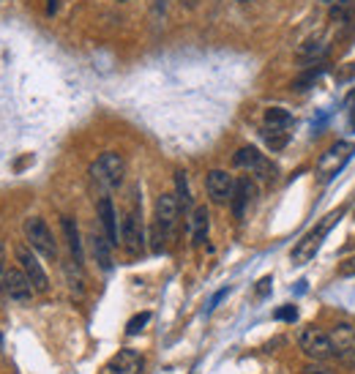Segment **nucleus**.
<instances>
[{
    "instance_id": "1",
    "label": "nucleus",
    "mask_w": 355,
    "mask_h": 374,
    "mask_svg": "<svg viewBox=\"0 0 355 374\" xmlns=\"http://www.w3.org/2000/svg\"><path fill=\"white\" fill-rule=\"evenodd\" d=\"M123 175H126V161H123L121 153H112V150L102 153V156L91 164V180H93L102 192L118 189L121 180H123Z\"/></svg>"
},
{
    "instance_id": "2",
    "label": "nucleus",
    "mask_w": 355,
    "mask_h": 374,
    "mask_svg": "<svg viewBox=\"0 0 355 374\" xmlns=\"http://www.w3.org/2000/svg\"><path fill=\"white\" fill-rule=\"evenodd\" d=\"M25 238H27V243L39 251V254H44V257H50V260L58 257L55 238H52L50 227H47V222H44L41 216H30V219H25Z\"/></svg>"
},
{
    "instance_id": "3",
    "label": "nucleus",
    "mask_w": 355,
    "mask_h": 374,
    "mask_svg": "<svg viewBox=\"0 0 355 374\" xmlns=\"http://www.w3.org/2000/svg\"><path fill=\"white\" fill-rule=\"evenodd\" d=\"M235 167H243V170H249L252 175L257 178H262V180H271L274 175H276V164L274 161H268L262 153L252 145H246V148H241L235 153Z\"/></svg>"
},
{
    "instance_id": "4",
    "label": "nucleus",
    "mask_w": 355,
    "mask_h": 374,
    "mask_svg": "<svg viewBox=\"0 0 355 374\" xmlns=\"http://www.w3.org/2000/svg\"><path fill=\"white\" fill-rule=\"evenodd\" d=\"M17 262H20V268L27 274V279L33 281V290L36 293H47L50 290V276L41 268L39 257L33 254V246H17Z\"/></svg>"
},
{
    "instance_id": "5",
    "label": "nucleus",
    "mask_w": 355,
    "mask_h": 374,
    "mask_svg": "<svg viewBox=\"0 0 355 374\" xmlns=\"http://www.w3.org/2000/svg\"><path fill=\"white\" fill-rule=\"evenodd\" d=\"M301 349H304L306 358L312 361H328L333 355V347H330V333L320 330V328H306L301 333Z\"/></svg>"
},
{
    "instance_id": "6",
    "label": "nucleus",
    "mask_w": 355,
    "mask_h": 374,
    "mask_svg": "<svg viewBox=\"0 0 355 374\" xmlns=\"http://www.w3.org/2000/svg\"><path fill=\"white\" fill-rule=\"evenodd\" d=\"M330 347H333V355L344 366H355V330L350 325L344 323L333 325V330H330Z\"/></svg>"
},
{
    "instance_id": "7",
    "label": "nucleus",
    "mask_w": 355,
    "mask_h": 374,
    "mask_svg": "<svg viewBox=\"0 0 355 374\" xmlns=\"http://www.w3.org/2000/svg\"><path fill=\"white\" fill-rule=\"evenodd\" d=\"M121 243L126 246L131 254L142 251L145 246V229H142V213L137 208H131L123 219V227H121Z\"/></svg>"
},
{
    "instance_id": "8",
    "label": "nucleus",
    "mask_w": 355,
    "mask_h": 374,
    "mask_svg": "<svg viewBox=\"0 0 355 374\" xmlns=\"http://www.w3.org/2000/svg\"><path fill=\"white\" fill-rule=\"evenodd\" d=\"M205 189H208V197L216 202V205H225L232 197V189H235V180L229 178L225 170H210L205 178Z\"/></svg>"
},
{
    "instance_id": "9",
    "label": "nucleus",
    "mask_w": 355,
    "mask_h": 374,
    "mask_svg": "<svg viewBox=\"0 0 355 374\" xmlns=\"http://www.w3.org/2000/svg\"><path fill=\"white\" fill-rule=\"evenodd\" d=\"M178 216H180V202L175 194H161L156 200V225L161 227L167 235H173V229L178 225Z\"/></svg>"
},
{
    "instance_id": "10",
    "label": "nucleus",
    "mask_w": 355,
    "mask_h": 374,
    "mask_svg": "<svg viewBox=\"0 0 355 374\" xmlns=\"http://www.w3.org/2000/svg\"><path fill=\"white\" fill-rule=\"evenodd\" d=\"M254 197H257V186H254L252 178H238L235 180V189H232V197H229L235 219H243L246 216V208L254 202Z\"/></svg>"
},
{
    "instance_id": "11",
    "label": "nucleus",
    "mask_w": 355,
    "mask_h": 374,
    "mask_svg": "<svg viewBox=\"0 0 355 374\" xmlns=\"http://www.w3.org/2000/svg\"><path fill=\"white\" fill-rule=\"evenodd\" d=\"M6 293H8V298L20 300V303H25V300L33 298V281L27 279V274L22 268H11V271H6Z\"/></svg>"
},
{
    "instance_id": "12",
    "label": "nucleus",
    "mask_w": 355,
    "mask_h": 374,
    "mask_svg": "<svg viewBox=\"0 0 355 374\" xmlns=\"http://www.w3.org/2000/svg\"><path fill=\"white\" fill-rule=\"evenodd\" d=\"M99 222H102V229L104 235H107V241L112 243V246H118L121 243V229H118V213H115V205L112 200L102 194V200H99Z\"/></svg>"
},
{
    "instance_id": "13",
    "label": "nucleus",
    "mask_w": 355,
    "mask_h": 374,
    "mask_svg": "<svg viewBox=\"0 0 355 374\" xmlns=\"http://www.w3.org/2000/svg\"><path fill=\"white\" fill-rule=\"evenodd\" d=\"M109 374H142V355L137 349H121L109 361Z\"/></svg>"
},
{
    "instance_id": "14",
    "label": "nucleus",
    "mask_w": 355,
    "mask_h": 374,
    "mask_svg": "<svg viewBox=\"0 0 355 374\" xmlns=\"http://www.w3.org/2000/svg\"><path fill=\"white\" fill-rule=\"evenodd\" d=\"M333 219H336V216H330L328 225H326V227H317L314 232H309L304 241L298 243V249L293 251V260H295V262H306V260H309V257H312V254L317 251V246L323 243V235H326V232L330 229V225H333Z\"/></svg>"
},
{
    "instance_id": "15",
    "label": "nucleus",
    "mask_w": 355,
    "mask_h": 374,
    "mask_svg": "<svg viewBox=\"0 0 355 374\" xmlns=\"http://www.w3.org/2000/svg\"><path fill=\"white\" fill-rule=\"evenodd\" d=\"M189 229H192V243H194V246H203L205 241H208L210 213H208L205 205H200V208L192 211V216H189Z\"/></svg>"
},
{
    "instance_id": "16",
    "label": "nucleus",
    "mask_w": 355,
    "mask_h": 374,
    "mask_svg": "<svg viewBox=\"0 0 355 374\" xmlns=\"http://www.w3.org/2000/svg\"><path fill=\"white\" fill-rule=\"evenodd\" d=\"M63 235H66V243H69V251H72V257H74V265L76 268H82V260H85V254H82V238H79V229H76V222L72 216H63Z\"/></svg>"
},
{
    "instance_id": "17",
    "label": "nucleus",
    "mask_w": 355,
    "mask_h": 374,
    "mask_svg": "<svg viewBox=\"0 0 355 374\" xmlns=\"http://www.w3.org/2000/svg\"><path fill=\"white\" fill-rule=\"evenodd\" d=\"M91 249H93V257H96V262H99V268L104 271H109L112 268V243L107 241V235L102 232H93L91 235Z\"/></svg>"
},
{
    "instance_id": "18",
    "label": "nucleus",
    "mask_w": 355,
    "mask_h": 374,
    "mask_svg": "<svg viewBox=\"0 0 355 374\" xmlns=\"http://www.w3.org/2000/svg\"><path fill=\"white\" fill-rule=\"evenodd\" d=\"M293 126V115L287 112V109H281V107H271V109H265V128H290Z\"/></svg>"
},
{
    "instance_id": "19",
    "label": "nucleus",
    "mask_w": 355,
    "mask_h": 374,
    "mask_svg": "<svg viewBox=\"0 0 355 374\" xmlns=\"http://www.w3.org/2000/svg\"><path fill=\"white\" fill-rule=\"evenodd\" d=\"M175 197L180 202V211L189 213V208H192V189H189V178H186L183 170L175 173Z\"/></svg>"
},
{
    "instance_id": "20",
    "label": "nucleus",
    "mask_w": 355,
    "mask_h": 374,
    "mask_svg": "<svg viewBox=\"0 0 355 374\" xmlns=\"http://www.w3.org/2000/svg\"><path fill=\"white\" fill-rule=\"evenodd\" d=\"M323 72H326V66H317V69L306 72V74H301L295 82H293V88H295V91H309V88L314 85V79H317V76H323Z\"/></svg>"
},
{
    "instance_id": "21",
    "label": "nucleus",
    "mask_w": 355,
    "mask_h": 374,
    "mask_svg": "<svg viewBox=\"0 0 355 374\" xmlns=\"http://www.w3.org/2000/svg\"><path fill=\"white\" fill-rule=\"evenodd\" d=\"M151 323V312H142V314H134L131 320H128V325H126V333L128 336H137L145 325Z\"/></svg>"
},
{
    "instance_id": "22",
    "label": "nucleus",
    "mask_w": 355,
    "mask_h": 374,
    "mask_svg": "<svg viewBox=\"0 0 355 374\" xmlns=\"http://www.w3.org/2000/svg\"><path fill=\"white\" fill-rule=\"evenodd\" d=\"M265 140H268L271 150H281L287 145V134L279 131V128H265Z\"/></svg>"
},
{
    "instance_id": "23",
    "label": "nucleus",
    "mask_w": 355,
    "mask_h": 374,
    "mask_svg": "<svg viewBox=\"0 0 355 374\" xmlns=\"http://www.w3.org/2000/svg\"><path fill=\"white\" fill-rule=\"evenodd\" d=\"M276 320H287V323H293V320H298V309L295 306H284V309H276V314H274Z\"/></svg>"
},
{
    "instance_id": "24",
    "label": "nucleus",
    "mask_w": 355,
    "mask_h": 374,
    "mask_svg": "<svg viewBox=\"0 0 355 374\" xmlns=\"http://www.w3.org/2000/svg\"><path fill=\"white\" fill-rule=\"evenodd\" d=\"M306 374H330V369L328 366H323V361H314V363L306 366Z\"/></svg>"
},
{
    "instance_id": "25",
    "label": "nucleus",
    "mask_w": 355,
    "mask_h": 374,
    "mask_svg": "<svg viewBox=\"0 0 355 374\" xmlns=\"http://www.w3.org/2000/svg\"><path fill=\"white\" fill-rule=\"evenodd\" d=\"M339 274H342V276H355V257H353V260H344V262L339 265Z\"/></svg>"
},
{
    "instance_id": "26",
    "label": "nucleus",
    "mask_w": 355,
    "mask_h": 374,
    "mask_svg": "<svg viewBox=\"0 0 355 374\" xmlns=\"http://www.w3.org/2000/svg\"><path fill=\"white\" fill-rule=\"evenodd\" d=\"M6 281V246H3V241H0V284Z\"/></svg>"
},
{
    "instance_id": "27",
    "label": "nucleus",
    "mask_w": 355,
    "mask_h": 374,
    "mask_svg": "<svg viewBox=\"0 0 355 374\" xmlns=\"http://www.w3.org/2000/svg\"><path fill=\"white\" fill-rule=\"evenodd\" d=\"M268 284H271V279H268V276H265V279H262V281H260V295H265V293H268Z\"/></svg>"
},
{
    "instance_id": "28",
    "label": "nucleus",
    "mask_w": 355,
    "mask_h": 374,
    "mask_svg": "<svg viewBox=\"0 0 355 374\" xmlns=\"http://www.w3.org/2000/svg\"><path fill=\"white\" fill-rule=\"evenodd\" d=\"M225 295H227V290H222V293H216V298L210 300V309H216V303H219V300L225 298Z\"/></svg>"
},
{
    "instance_id": "29",
    "label": "nucleus",
    "mask_w": 355,
    "mask_h": 374,
    "mask_svg": "<svg viewBox=\"0 0 355 374\" xmlns=\"http://www.w3.org/2000/svg\"><path fill=\"white\" fill-rule=\"evenodd\" d=\"M55 8H58V3H55V0H47V14H55Z\"/></svg>"
},
{
    "instance_id": "30",
    "label": "nucleus",
    "mask_w": 355,
    "mask_h": 374,
    "mask_svg": "<svg viewBox=\"0 0 355 374\" xmlns=\"http://www.w3.org/2000/svg\"><path fill=\"white\" fill-rule=\"evenodd\" d=\"M320 3H328V6H330V3H336V0H320Z\"/></svg>"
},
{
    "instance_id": "31",
    "label": "nucleus",
    "mask_w": 355,
    "mask_h": 374,
    "mask_svg": "<svg viewBox=\"0 0 355 374\" xmlns=\"http://www.w3.org/2000/svg\"><path fill=\"white\" fill-rule=\"evenodd\" d=\"M238 3H249V0H238Z\"/></svg>"
}]
</instances>
